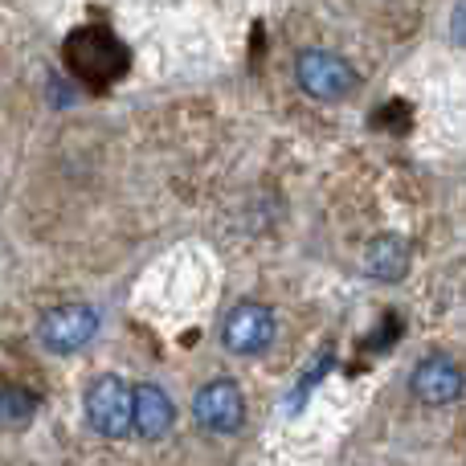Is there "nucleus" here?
Returning a JSON list of instances; mask_svg holds the SVG:
<instances>
[{
	"label": "nucleus",
	"mask_w": 466,
	"mask_h": 466,
	"mask_svg": "<svg viewBox=\"0 0 466 466\" xmlns=\"http://www.w3.org/2000/svg\"><path fill=\"white\" fill-rule=\"evenodd\" d=\"M62 57H66V70L90 90L111 86V82L123 78V70H127V49H123V41L115 37L111 29H103V25H82V29H74L62 46Z\"/></svg>",
	"instance_id": "obj_1"
},
{
	"label": "nucleus",
	"mask_w": 466,
	"mask_h": 466,
	"mask_svg": "<svg viewBox=\"0 0 466 466\" xmlns=\"http://www.w3.org/2000/svg\"><path fill=\"white\" fill-rule=\"evenodd\" d=\"M295 78L299 90L307 98H319V103H339L356 90V70L344 54L336 49H303L295 57Z\"/></svg>",
	"instance_id": "obj_2"
},
{
	"label": "nucleus",
	"mask_w": 466,
	"mask_h": 466,
	"mask_svg": "<svg viewBox=\"0 0 466 466\" xmlns=\"http://www.w3.org/2000/svg\"><path fill=\"white\" fill-rule=\"evenodd\" d=\"M86 421L98 438H123L136 430V389L119 377H98L86 389Z\"/></svg>",
	"instance_id": "obj_3"
},
{
	"label": "nucleus",
	"mask_w": 466,
	"mask_h": 466,
	"mask_svg": "<svg viewBox=\"0 0 466 466\" xmlns=\"http://www.w3.org/2000/svg\"><path fill=\"white\" fill-rule=\"evenodd\" d=\"M193 418L205 434H238L246 426V397L233 377H218L197 393Z\"/></svg>",
	"instance_id": "obj_4"
},
{
	"label": "nucleus",
	"mask_w": 466,
	"mask_h": 466,
	"mask_svg": "<svg viewBox=\"0 0 466 466\" xmlns=\"http://www.w3.org/2000/svg\"><path fill=\"white\" fill-rule=\"evenodd\" d=\"M95 331H98V315L82 303L54 307V311H46L37 323V339L57 356H70V352H78V348H86L90 339H95Z\"/></svg>",
	"instance_id": "obj_5"
},
{
	"label": "nucleus",
	"mask_w": 466,
	"mask_h": 466,
	"mask_svg": "<svg viewBox=\"0 0 466 466\" xmlns=\"http://www.w3.org/2000/svg\"><path fill=\"white\" fill-rule=\"evenodd\" d=\"M274 311L266 303H238L221 323V344L233 356H262L274 344Z\"/></svg>",
	"instance_id": "obj_6"
},
{
	"label": "nucleus",
	"mask_w": 466,
	"mask_h": 466,
	"mask_svg": "<svg viewBox=\"0 0 466 466\" xmlns=\"http://www.w3.org/2000/svg\"><path fill=\"white\" fill-rule=\"evenodd\" d=\"M410 389L421 405L442 410V405H454L462 397L466 377H462L459 360H451V356H426V360L410 372Z\"/></svg>",
	"instance_id": "obj_7"
},
{
	"label": "nucleus",
	"mask_w": 466,
	"mask_h": 466,
	"mask_svg": "<svg viewBox=\"0 0 466 466\" xmlns=\"http://www.w3.org/2000/svg\"><path fill=\"white\" fill-rule=\"evenodd\" d=\"M172 421H177L172 397L164 393L160 385H152V380L136 385V434L147 438V442H156V438H164L172 430Z\"/></svg>",
	"instance_id": "obj_8"
},
{
	"label": "nucleus",
	"mask_w": 466,
	"mask_h": 466,
	"mask_svg": "<svg viewBox=\"0 0 466 466\" xmlns=\"http://www.w3.org/2000/svg\"><path fill=\"white\" fill-rule=\"evenodd\" d=\"M364 270H369V279H377V282L405 279V270H410V246H405V238H397V233L377 238L369 246V254H364Z\"/></svg>",
	"instance_id": "obj_9"
},
{
	"label": "nucleus",
	"mask_w": 466,
	"mask_h": 466,
	"mask_svg": "<svg viewBox=\"0 0 466 466\" xmlns=\"http://www.w3.org/2000/svg\"><path fill=\"white\" fill-rule=\"evenodd\" d=\"M37 413V401H33L29 389H0V426L16 430Z\"/></svg>",
	"instance_id": "obj_10"
},
{
	"label": "nucleus",
	"mask_w": 466,
	"mask_h": 466,
	"mask_svg": "<svg viewBox=\"0 0 466 466\" xmlns=\"http://www.w3.org/2000/svg\"><path fill=\"white\" fill-rule=\"evenodd\" d=\"M451 29H454V41H459V46H466V5H459L451 13Z\"/></svg>",
	"instance_id": "obj_11"
}]
</instances>
